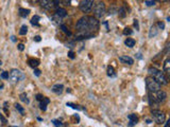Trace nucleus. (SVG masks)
I'll return each mask as SVG.
<instances>
[{
  "instance_id": "obj_33",
  "label": "nucleus",
  "mask_w": 170,
  "mask_h": 127,
  "mask_svg": "<svg viewBox=\"0 0 170 127\" xmlns=\"http://www.w3.org/2000/svg\"><path fill=\"white\" fill-rule=\"evenodd\" d=\"M145 4H146L147 6H152L155 4V1H151V0H146L145 1Z\"/></svg>"
},
{
  "instance_id": "obj_8",
  "label": "nucleus",
  "mask_w": 170,
  "mask_h": 127,
  "mask_svg": "<svg viewBox=\"0 0 170 127\" xmlns=\"http://www.w3.org/2000/svg\"><path fill=\"white\" fill-rule=\"evenodd\" d=\"M94 4H95V2L93 0H83V1L80 2L79 8L83 13H88V12H91V10H93Z\"/></svg>"
},
{
  "instance_id": "obj_29",
  "label": "nucleus",
  "mask_w": 170,
  "mask_h": 127,
  "mask_svg": "<svg viewBox=\"0 0 170 127\" xmlns=\"http://www.w3.org/2000/svg\"><path fill=\"white\" fill-rule=\"evenodd\" d=\"M52 123L53 125L55 127H60V126H63V123H62L60 120H52Z\"/></svg>"
},
{
  "instance_id": "obj_38",
  "label": "nucleus",
  "mask_w": 170,
  "mask_h": 127,
  "mask_svg": "<svg viewBox=\"0 0 170 127\" xmlns=\"http://www.w3.org/2000/svg\"><path fill=\"white\" fill-rule=\"evenodd\" d=\"M34 74H35L36 76H39V75H41V70L34 69Z\"/></svg>"
},
{
  "instance_id": "obj_9",
  "label": "nucleus",
  "mask_w": 170,
  "mask_h": 127,
  "mask_svg": "<svg viewBox=\"0 0 170 127\" xmlns=\"http://www.w3.org/2000/svg\"><path fill=\"white\" fill-rule=\"evenodd\" d=\"M41 6H43V8H45V9L47 10H51L53 9V8H59V3L60 1H58V0H55V1H50V0H44V1H41Z\"/></svg>"
},
{
  "instance_id": "obj_45",
  "label": "nucleus",
  "mask_w": 170,
  "mask_h": 127,
  "mask_svg": "<svg viewBox=\"0 0 170 127\" xmlns=\"http://www.w3.org/2000/svg\"><path fill=\"white\" fill-rule=\"evenodd\" d=\"M1 88H3V85L2 84H0V89H1Z\"/></svg>"
},
{
  "instance_id": "obj_4",
  "label": "nucleus",
  "mask_w": 170,
  "mask_h": 127,
  "mask_svg": "<svg viewBox=\"0 0 170 127\" xmlns=\"http://www.w3.org/2000/svg\"><path fill=\"white\" fill-rule=\"evenodd\" d=\"M145 83H146V87L149 92H156L158 90H161L162 86L151 76H147L145 78Z\"/></svg>"
},
{
  "instance_id": "obj_27",
  "label": "nucleus",
  "mask_w": 170,
  "mask_h": 127,
  "mask_svg": "<svg viewBox=\"0 0 170 127\" xmlns=\"http://www.w3.org/2000/svg\"><path fill=\"white\" fill-rule=\"evenodd\" d=\"M27 32H28V27H27V26H22L20 28V31H19V35H26Z\"/></svg>"
},
{
  "instance_id": "obj_12",
  "label": "nucleus",
  "mask_w": 170,
  "mask_h": 127,
  "mask_svg": "<svg viewBox=\"0 0 170 127\" xmlns=\"http://www.w3.org/2000/svg\"><path fill=\"white\" fill-rule=\"evenodd\" d=\"M51 90H52V92L56 93V94H61V93L64 91V86L62 84H56V85H54V86H52Z\"/></svg>"
},
{
  "instance_id": "obj_35",
  "label": "nucleus",
  "mask_w": 170,
  "mask_h": 127,
  "mask_svg": "<svg viewBox=\"0 0 170 127\" xmlns=\"http://www.w3.org/2000/svg\"><path fill=\"white\" fill-rule=\"evenodd\" d=\"M134 27L136 28V31H139V24H138L137 19H134Z\"/></svg>"
},
{
  "instance_id": "obj_43",
  "label": "nucleus",
  "mask_w": 170,
  "mask_h": 127,
  "mask_svg": "<svg viewBox=\"0 0 170 127\" xmlns=\"http://www.w3.org/2000/svg\"><path fill=\"white\" fill-rule=\"evenodd\" d=\"M11 39H12V41H16V37H15V36H12Z\"/></svg>"
},
{
  "instance_id": "obj_31",
  "label": "nucleus",
  "mask_w": 170,
  "mask_h": 127,
  "mask_svg": "<svg viewBox=\"0 0 170 127\" xmlns=\"http://www.w3.org/2000/svg\"><path fill=\"white\" fill-rule=\"evenodd\" d=\"M0 78H2V80H8L9 78V72H6V71H3L0 75Z\"/></svg>"
},
{
  "instance_id": "obj_19",
  "label": "nucleus",
  "mask_w": 170,
  "mask_h": 127,
  "mask_svg": "<svg viewBox=\"0 0 170 127\" xmlns=\"http://www.w3.org/2000/svg\"><path fill=\"white\" fill-rule=\"evenodd\" d=\"M19 16L20 17H24V18H26L28 15H29V13H30V10L29 9H22V8H20L19 9Z\"/></svg>"
},
{
  "instance_id": "obj_34",
  "label": "nucleus",
  "mask_w": 170,
  "mask_h": 127,
  "mask_svg": "<svg viewBox=\"0 0 170 127\" xmlns=\"http://www.w3.org/2000/svg\"><path fill=\"white\" fill-rule=\"evenodd\" d=\"M44 95H41V94H36V100L37 101H39V102H41L43 100H44Z\"/></svg>"
},
{
  "instance_id": "obj_30",
  "label": "nucleus",
  "mask_w": 170,
  "mask_h": 127,
  "mask_svg": "<svg viewBox=\"0 0 170 127\" xmlns=\"http://www.w3.org/2000/svg\"><path fill=\"white\" fill-rule=\"evenodd\" d=\"M123 34L124 35H132L133 31L130 29V28H124V30H123Z\"/></svg>"
},
{
  "instance_id": "obj_7",
  "label": "nucleus",
  "mask_w": 170,
  "mask_h": 127,
  "mask_svg": "<svg viewBox=\"0 0 170 127\" xmlns=\"http://www.w3.org/2000/svg\"><path fill=\"white\" fill-rule=\"evenodd\" d=\"M151 114H152L153 120L157 123V124H164L165 121H166V116L163 111L158 109H154L151 111Z\"/></svg>"
},
{
  "instance_id": "obj_10",
  "label": "nucleus",
  "mask_w": 170,
  "mask_h": 127,
  "mask_svg": "<svg viewBox=\"0 0 170 127\" xmlns=\"http://www.w3.org/2000/svg\"><path fill=\"white\" fill-rule=\"evenodd\" d=\"M119 61H120L122 63H124V65H129V66H131V65L134 63V59H133L132 57L128 56V55H122V56H119Z\"/></svg>"
},
{
  "instance_id": "obj_44",
  "label": "nucleus",
  "mask_w": 170,
  "mask_h": 127,
  "mask_svg": "<svg viewBox=\"0 0 170 127\" xmlns=\"http://www.w3.org/2000/svg\"><path fill=\"white\" fill-rule=\"evenodd\" d=\"M147 123H148V124H151V123H152V121H151V120H149V119H148V120H147Z\"/></svg>"
},
{
  "instance_id": "obj_39",
  "label": "nucleus",
  "mask_w": 170,
  "mask_h": 127,
  "mask_svg": "<svg viewBox=\"0 0 170 127\" xmlns=\"http://www.w3.org/2000/svg\"><path fill=\"white\" fill-rule=\"evenodd\" d=\"M0 120H1V121H2V123H3V124H6V119H4V118H3V117H2V114H0Z\"/></svg>"
},
{
  "instance_id": "obj_23",
  "label": "nucleus",
  "mask_w": 170,
  "mask_h": 127,
  "mask_svg": "<svg viewBox=\"0 0 170 127\" xmlns=\"http://www.w3.org/2000/svg\"><path fill=\"white\" fill-rule=\"evenodd\" d=\"M107 75H109V76H111V77H115V76H116L115 70H114V68H113L112 66L107 67Z\"/></svg>"
},
{
  "instance_id": "obj_1",
  "label": "nucleus",
  "mask_w": 170,
  "mask_h": 127,
  "mask_svg": "<svg viewBox=\"0 0 170 127\" xmlns=\"http://www.w3.org/2000/svg\"><path fill=\"white\" fill-rule=\"evenodd\" d=\"M99 28V21L94 16H83L78 20L76 24V39L81 40V39L94 38L97 35Z\"/></svg>"
},
{
  "instance_id": "obj_5",
  "label": "nucleus",
  "mask_w": 170,
  "mask_h": 127,
  "mask_svg": "<svg viewBox=\"0 0 170 127\" xmlns=\"http://www.w3.org/2000/svg\"><path fill=\"white\" fill-rule=\"evenodd\" d=\"M105 3L102 2V1H100L98 2L96 6H95V9H94V17L96 19H99V18H102L105 14Z\"/></svg>"
},
{
  "instance_id": "obj_16",
  "label": "nucleus",
  "mask_w": 170,
  "mask_h": 127,
  "mask_svg": "<svg viewBox=\"0 0 170 127\" xmlns=\"http://www.w3.org/2000/svg\"><path fill=\"white\" fill-rule=\"evenodd\" d=\"M28 63H29L30 67L36 68V67L41 63V61H39V59H37V58H29V59H28Z\"/></svg>"
},
{
  "instance_id": "obj_21",
  "label": "nucleus",
  "mask_w": 170,
  "mask_h": 127,
  "mask_svg": "<svg viewBox=\"0 0 170 127\" xmlns=\"http://www.w3.org/2000/svg\"><path fill=\"white\" fill-rule=\"evenodd\" d=\"M126 47H129V48H133L135 46V40L133 38H126V41H124Z\"/></svg>"
},
{
  "instance_id": "obj_6",
  "label": "nucleus",
  "mask_w": 170,
  "mask_h": 127,
  "mask_svg": "<svg viewBox=\"0 0 170 127\" xmlns=\"http://www.w3.org/2000/svg\"><path fill=\"white\" fill-rule=\"evenodd\" d=\"M24 77H25L24 73L18 69H12L9 73V78L11 80L12 83H18L21 80H24Z\"/></svg>"
},
{
  "instance_id": "obj_11",
  "label": "nucleus",
  "mask_w": 170,
  "mask_h": 127,
  "mask_svg": "<svg viewBox=\"0 0 170 127\" xmlns=\"http://www.w3.org/2000/svg\"><path fill=\"white\" fill-rule=\"evenodd\" d=\"M163 73L166 75V77L170 75V59L169 58H167V59L164 61V65H163Z\"/></svg>"
},
{
  "instance_id": "obj_13",
  "label": "nucleus",
  "mask_w": 170,
  "mask_h": 127,
  "mask_svg": "<svg viewBox=\"0 0 170 127\" xmlns=\"http://www.w3.org/2000/svg\"><path fill=\"white\" fill-rule=\"evenodd\" d=\"M158 31H159V30H158V28L156 27V24H153L149 30V37L150 38L155 37L156 35L158 34Z\"/></svg>"
},
{
  "instance_id": "obj_46",
  "label": "nucleus",
  "mask_w": 170,
  "mask_h": 127,
  "mask_svg": "<svg viewBox=\"0 0 170 127\" xmlns=\"http://www.w3.org/2000/svg\"><path fill=\"white\" fill-rule=\"evenodd\" d=\"M12 127H17V126H12Z\"/></svg>"
},
{
  "instance_id": "obj_42",
  "label": "nucleus",
  "mask_w": 170,
  "mask_h": 127,
  "mask_svg": "<svg viewBox=\"0 0 170 127\" xmlns=\"http://www.w3.org/2000/svg\"><path fill=\"white\" fill-rule=\"evenodd\" d=\"M136 56H137L138 59H141V58H143V56H141V53H137V54H136Z\"/></svg>"
},
{
  "instance_id": "obj_32",
  "label": "nucleus",
  "mask_w": 170,
  "mask_h": 127,
  "mask_svg": "<svg viewBox=\"0 0 170 127\" xmlns=\"http://www.w3.org/2000/svg\"><path fill=\"white\" fill-rule=\"evenodd\" d=\"M156 27L158 28V30H162V31H163V30L165 29V23L163 22V21H158Z\"/></svg>"
},
{
  "instance_id": "obj_15",
  "label": "nucleus",
  "mask_w": 170,
  "mask_h": 127,
  "mask_svg": "<svg viewBox=\"0 0 170 127\" xmlns=\"http://www.w3.org/2000/svg\"><path fill=\"white\" fill-rule=\"evenodd\" d=\"M128 119L130 120V124H129V126L131 127L132 125H134V124H136L138 122V117L135 114V113H131V114H129L128 116Z\"/></svg>"
},
{
  "instance_id": "obj_2",
  "label": "nucleus",
  "mask_w": 170,
  "mask_h": 127,
  "mask_svg": "<svg viewBox=\"0 0 170 127\" xmlns=\"http://www.w3.org/2000/svg\"><path fill=\"white\" fill-rule=\"evenodd\" d=\"M148 73H149L150 76L154 78L161 86L162 85L168 84V77H166V75L162 72L161 70L156 69L154 67H150L149 69H148Z\"/></svg>"
},
{
  "instance_id": "obj_37",
  "label": "nucleus",
  "mask_w": 170,
  "mask_h": 127,
  "mask_svg": "<svg viewBox=\"0 0 170 127\" xmlns=\"http://www.w3.org/2000/svg\"><path fill=\"white\" fill-rule=\"evenodd\" d=\"M17 47H18V50H19V51H24V49H25V45H24V43H19Z\"/></svg>"
},
{
  "instance_id": "obj_17",
  "label": "nucleus",
  "mask_w": 170,
  "mask_h": 127,
  "mask_svg": "<svg viewBox=\"0 0 170 127\" xmlns=\"http://www.w3.org/2000/svg\"><path fill=\"white\" fill-rule=\"evenodd\" d=\"M50 103V100L48 98H44V100L39 103V106H41V109L43 111H46L47 110V105Z\"/></svg>"
},
{
  "instance_id": "obj_18",
  "label": "nucleus",
  "mask_w": 170,
  "mask_h": 127,
  "mask_svg": "<svg viewBox=\"0 0 170 127\" xmlns=\"http://www.w3.org/2000/svg\"><path fill=\"white\" fill-rule=\"evenodd\" d=\"M118 15H119V17L120 18H124L126 15H128V13H126V9L124 8V6L119 8V10H118Z\"/></svg>"
},
{
  "instance_id": "obj_28",
  "label": "nucleus",
  "mask_w": 170,
  "mask_h": 127,
  "mask_svg": "<svg viewBox=\"0 0 170 127\" xmlns=\"http://www.w3.org/2000/svg\"><path fill=\"white\" fill-rule=\"evenodd\" d=\"M66 106H68V107H71V108H73V109H77V110H81V107H80V106H78V105H76V104H72V103H67V104H66Z\"/></svg>"
},
{
  "instance_id": "obj_20",
  "label": "nucleus",
  "mask_w": 170,
  "mask_h": 127,
  "mask_svg": "<svg viewBox=\"0 0 170 127\" xmlns=\"http://www.w3.org/2000/svg\"><path fill=\"white\" fill-rule=\"evenodd\" d=\"M41 20V17L38 16V15H35L34 17H32V19H31V24L32 26H35V27H39V24H38V21Z\"/></svg>"
},
{
  "instance_id": "obj_41",
  "label": "nucleus",
  "mask_w": 170,
  "mask_h": 127,
  "mask_svg": "<svg viewBox=\"0 0 170 127\" xmlns=\"http://www.w3.org/2000/svg\"><path fill=\"white\" fill-rule=\"evenodd\" d=\"M169 124H170V120L165 122V127H169Z\"/></svg>"
},
{
  "instance_id": "obj_22",
  "label": "nucleus",
  "mask_w": 170,
  "mask_h": 127,
  "mask_svg": "<svg viewBox=\"0 0 170 127\" xmlns=\"http://www.w3.org/2000/svg\"><path fill=\"white\" fill-rule=\"evenodd\" d=\"M19 98H20L21 102H24V103H26V104H29V103H30L29 98H28V95H27L26 92L21 93V94L19 95Z\"/></svg>"
},
{
  "instance_id": "obj_14",
  "label": "nucleus",
  "mask_w": 170,
  "mask_h": 127,
  "mask_svg": "<svg viewBox=\"0 0 170 127\" xmlns=\"http://www.w3.org/2000/svg\"><path fill=\"white\" fill-rule=\"evenodd\" d=\"M55 15L56 16H59L60 18H64L67 16V11L65 9H62V8H58L55 10Z\"/></svg>"
},
{
  "instance_id": "obj_26",
  "label": "nucleus",
  "mask_w": 170,
  "mask_h": 127,
  "mask_svg": "<svg viewBox=\"0 0 170 127\" xmlns=\"http://www.w3.org/2000/svg\"><path fill=\"white\" fill-rule=\"evenodd\" d=\"M51 19H52V20L54 21L56 24H62V18H60L59 16H56L55 14H54L52 17H51Z\"/></svg>"
},
{
  "instance_id": "obj_36",
  "label": "nucleus",
  "mask_w": 170,
  "mask_h": 127,
  "mask_svg": "<svg viewBox=\"0 0 170 127\" xmlns=\"http://www.w3.org/2000/svg\"><path fill=\"white\" fill-rule=\"evenodd\" d=\"M74 52H73V51H69V52H68V57L69 58H71V59H73V58H74Z\"/></svg>"
},
{
  "instance_id": "obj_3",
  "label": "nucleus",
  "mask_w": 170,
  "mask_h": 127,
  "mask_svg": "<svg viewBox=\"0 0 170 127\" xmlns=\"http://www.w3.org/2000/svg\"><path fill=\"white\" fill-rule=\"evenodd\" d=\"M149 104L151 107H153V105L159 104L162 102H164L167 98V93L163 91V90H158L156 92H149Z\"/></svg>"
},
{
  "instance_id": "obj_25",
  "label": "nucleus",
  "mask_w": 170,
  "mask_h": 127,
  "mask_svg": "<svg viewBox=\"0 0 170 127\" xmlns=\"http://www.w3.org/2000/svg\"><path fill=\"white\" fill-rule=\"evenodd\" d=\"M15 108H16V110H18L19 112H20V114L21 116H25V109H24V107L22 106H20L19 104H15Z\"/></svg>"
},
{
  "instance_id": "obj_40",
  "label": "nucleus",
  "mask_w": 170,
  "mask_h": 127,
  "mask_svg": "<svg viewBox=\"0 0 170 127\" xmlns=\"http://www.w3.org/2000/svg\"><path fill=\"white\" fill-rule=\"evenodd\" d=\"M41 36H38V35H37V36H35V37H34V40L37 41V43H38V41H41Z\"/></svg>"
},
{
  "instance_id": "obj_24",
  "label": "nucleus",
  "mask_w": 170,
  "mask_h": 127,
  "mask_svg": "<svg viewBox=\"0 0 170 127\" xmlns=\"http://www.w3.org/2000/svg\"><path fill=\"white\" fill-rule=\"evenodd\" d=\"M61 30H62L63 32H64V33H65L66 35H67V36H70V35H71V32L69 31V30L67 29V27L65 26V24H63V23L61 24Z\"/></svg>"
}]
</instances>
